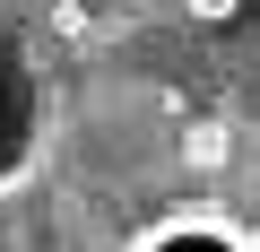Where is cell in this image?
Instances as JSON below:
<instances>
[{
	"instance_id": "1",
	"label": "cell",
	"mask_w": 260,
	"mask_h": 252,
	"mask_svg": "<svg viewBox=\"0 0 260 252\" xmlns=\"http://www.w3.org/2000/svg\"><path fill=\"white\" fill-rule=\"evenodd\" d=\"M35 148H44V87H35V61L0 35V191L35 174Z\"/></svg>"
},
{
	"instance_id": "2",
	"label": "cell",
	"mask_w": 260,
	"mask_h": 252,
	"mask_svg": "<svg viewBox=\"0 0 260 252\" xmlns=\"http://www.w3.org/2000/svg\"><path fill=\"white\" fill-rule=\"evenodd\" d=\"M121 252H260V226L217 200H182V209H156Z\"/></svg>"
},
{
	"instance_id": "3",
	"label": "cell",
	"mask_w": 260,
	"mask_h": 252,
	"mask_svg": "<svg viewBox=\"0 0 260 252\" xmlns=\"http://www.w3.org/2000/svg\"><path fill=\"white\" fill-rule=\"evenodd\" d=\"M182 9H191V18H200V26H225V18H234V9H243V0H182Z\"/></svg>"
}]
</instances>
